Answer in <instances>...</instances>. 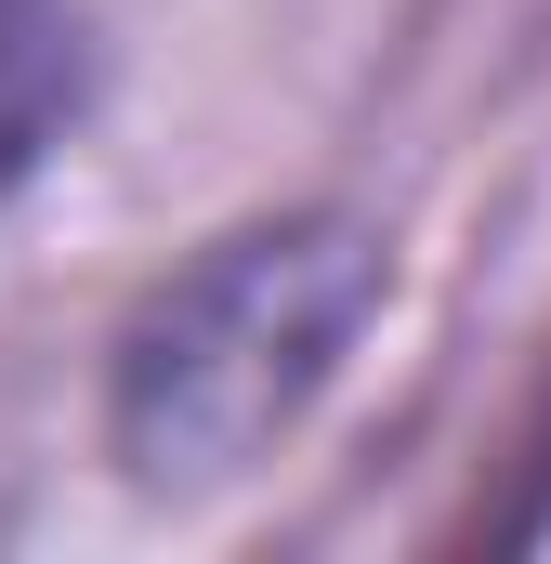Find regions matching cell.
Segmentation results:
<instances>
[{
	"label": "cell",
	"mask_w": 551,
	"mask_h": 564,
	"mask_svg": "<svg viewBox=\"0 0 551 564\" xmlns=\"http://www.w3.org/2000/svg\"><path fill=\"white\" fill-rule=\"evenodd\" d=\"M79 119V13L66 0H0V197L53 158Z\"/></svg>",
	"instance_id": "obj_2"
},
{
	"label": "cell",
	"mask_w": 551,
	"mask_h": 564,
	"mask_svg": "<svg viewBox=\"0 0 551 564\" xmlns=\"http://www.w3.org/2000/svg\"><path fill=\"white\" fill-rule=\"evenodd\" d=\"M381 302V237L355 210H250L132 302L106 355V446L144 499H197L276 459L342 381Z\"/></svg>",
	"instance_id": "obj_1"
},
{
	"label": "cell",
	"mask_w": 551,
	"mask_h": 564,
	"mask_svg": "<svg viewBox=\"0 0 551 564\" xmlns=\"http://www.w3.org/2000/svg\"><path fill=\"white\" fill-rule=\"evenodd\" d=\"M512 539H551V433H539V499L512 512Z\"/></svg>",
	"instance_id": "obj_3"
}]
</instances>
